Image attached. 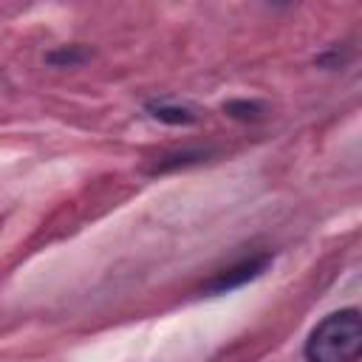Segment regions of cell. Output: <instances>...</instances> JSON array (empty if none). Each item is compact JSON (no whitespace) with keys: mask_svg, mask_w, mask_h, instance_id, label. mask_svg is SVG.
<instances>
[{"mask_svg":"<svg viewBox=\"0 0 362 362\" xmlns=\"http://www.w3.org/2000/svg\"><path fill=\"white\" fill-rule=\"evenodd\" d=\"M88 57H90V51L82 48V45H62V48H57V51L48 54V62L57 65V68H74V65L85 62Z\"/></svg>","mask_w":362,"mask_h":362,"instance_id":"obj_4","label":"cell"},{"mask_svg":"<svg viewBox=\"0 0 362 362\" xmlns=\"http://www.w3.org/2000/svg\"><path fill=\"white\" fill-rule=\"evenodd\" d=\"M269 266H272V255H269V252L252 255V257H246V260H240V263H235V266L218 272L212 280H206L204 291H206V294H229V291H235V288H240V286L257 280Z\"/></svg>","mask_w":362,"mask_h":362,"instance_id":"obj_2","label":"cell"},{"mask_svg":"<svg viewBox=\"0 0 362 362\" xmlns=\"http://www.w3.org/2000/svg\"><path fill=\"white\" fill-rule=\"evenodd\" d=\"M147 113L156 119V122H161V124H192L198 116H195V110L192 107H187V105H173V102H150L147 105Z\"/></svg>","mask_w":362,"mask_h":362,"instance_id":"obj_3","label":"cell"},{"mask_svg":"<svg viewBox=\"0 0 362 362\" xmlns=\"http://www.w3.org/2000/svg\"><path fill=\"white\" fill-rule=\"evenodd\" d=\"M362 354V317L356 308L325 314L303 345L305 362H356Z\"/></svg>","mask_w":362,"mask_h":362,"instance_id":"obj_1","label":"cell"},{"mask_svg":"<svg viewBox=\"0 0 362 362\" xmlns=\"http://www.w3.org/2000/svg\"><path fill=\"white\" fill-rule=\"evenodd\" d=\"M223 113L232 116V119H240V122H255V119H260L263 105L260 102H249V99H232V102L223 105Z\"/></svg>","mask_w":362,"mask_h":362,"instance_id":"obj_5","label":"cell"},{"mask_svg":"<svg viewBox=\"0 0 362 362\" xmlns=\"http://www.w3.org/2000/svg\"><path fill=\"white\" fill-rule=\"evenodd\" d=\"M204 153H189V150H184V153H175V156H164L158 164H156V173H164V170H170V167H184V164H189V161H198Z\"/></svg>","mask_w":362,"mask_h":362,"instance_id":"obj_6","label":"cell"}]
</instances>
